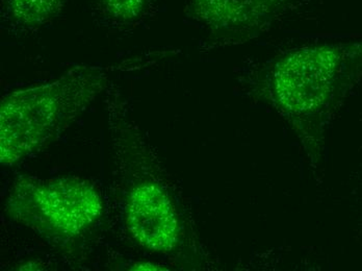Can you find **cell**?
I'll list each match as a JSON object with an SVG mask.
<instances>
[{"label": "cell", "instance_id": "1", "mask_svg": "<svg viewBox=\"0 0 362 271\" xmlns=\"http://www.w3.org/2000/svg\"><path fill=\"white\" fill-rule=\"evenodd\" d=\"M105 86L96 68L78 67L47 85L2 98L0 162L16 164L57 138Z\"/></svg>", "mask_w": 362, "mask_h": 271}, {"label": "cell", "instance_id": "2", "mask_svg": "<svg viewBox=\"0 0 362 271\" xmlns=\"http://www.w3.org/2000/svg\"><path fill=\"white\" fill-rule=\"evenodd\" d=\"M17 224L47 237H77L103 216V202L94 185L83 178H20L6 202Z\"/></svg>", "mask_w": 362, "mask_h": 271}, {"label": "cell", "instance_id": "3", "mask_svg": "<svg viewBox=\"0 0 362 271\" xmlns=\"http://www.w3.org/2000/svg\"><path fill=\"white\" fill-rule=\"evenodd\" d=\"M332 47H308L288 54L274 69V98L291 115L306 116L324 105L337 72Z\"/></svg>", "mask_w": 362, "mask_h": 271}, {"label": "cell", "instance_id": "4", "mask_svg": "<svg viewBox=\"0 0 362 271\" xmlns=\"http://www.w3.org/2000/svg\"><path fill=\"white\" fill-rule=\"evenodd\" d=\"M127 226L139 246L150 252H171L180 241L177 214L171 198L158 183H142L130 192Z\"/></svg>", "mask_w": 362, "mask_h": 271}, {"label": "cell", "instance_id": "5", "mask_svg": "<svg viewBox=\"0 0 362 271\" xmlns=\"http://www.w3.org/2000/svg\"><path fill=\"white\" fill-rule=\"evenodd\" d=\"M65 0H10L13 18L20 23H43L55 16Z\"/></svg>", "mask_w": 362, "mask_h": 271}, {"label": "cell", "instance_id": "6", "mask_svg": "<svg viewBox=\"0 0 362 271\" xmlns=\"http://www.w3.org/2000/svg\"><path fill=\"white\" fill-rule=\"evenodd\" d=\"M107 11L122 20H132L140 16L144 11L147 0H103Z\"/></svg>", "mask_w": 362, "mask_h": 271}, {"label": "cell", "instance_id": "7", "mask_svg": "<svg viewBox=\"0 0 362 271\" xmlns=\"http://www.w3.org/2000/svg\"><path fill=\"white\" fill-rule=\"evenodd\" d=\"M130 270H165V268L160 267L158 264L152 263V262H139V263L132 265Z\"/></svg>", "mask_w": 362, "mask_h": 271}]
</instances>
